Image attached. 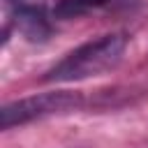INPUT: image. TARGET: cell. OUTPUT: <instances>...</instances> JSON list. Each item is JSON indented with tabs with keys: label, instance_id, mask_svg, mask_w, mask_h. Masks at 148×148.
Wrapping results in <instances>:
<instances>
[{
	"label": "cell",
	"instance_id": "obj_1",
	"mask_svg": "<svg viewBox=\"0 0 148 148\" xmlns=\"http://www.w3.org/2000/svg\"><path fill=\"white\" fill-rule=\"evenodd\" d=\"M127 49V37L120 32L102 35L97 39H90L74 51H69L60 62H56L46 72V81L56 83H72V81H83L90 76H99L109 69H113Z\"/></svg>",
	"mask_w": 148,
	"mask_h": 148
},
{
	"label": "cell",
	"instance_id": "obj_3",
	"mask_svg": "<svg viewBox=\"0 0 148 148\" xmlns=\"http://www.w3.org/2000/svg\"><path fill=\"white\" fill-rule=\"evenodd\" d=\"M12 23L18 35H23L28 42H46L53 32L51 21L46 18L42 7H30V5H18L12 14Z\"/></svg>",
	"mask_w": 148,
	"mask_h": 148
},
{
	"label": "cell",
	"instance_id": "obj_2",
	"mask_svg": "<svg viewBox=\"0 0 148 148\" xmlns=\"http://www.w3.org/2000/svg\"><path fill=\"white\" fill-rule=\"evenodd\" d=\"M83 104L79 92L69 90H58V92H42V95H30L23 99H16L12 104H5L0 111V127L12 130L16 125H25L32 120H42L49 116H62L69 111H76Z\"/></svg>",
	"mask_w": 148,
	"mask_h": 148
},
{
	"label": "cell",
	"instance_id": "obj_4",
	"mask_svg": "<svg viewBox=\"0 0 148 148\" xmlns=\"http://www.w3.org/2000/svg\"><path fill=\"white\" fill-rule=\"evenodd\" d=\"M109 0H58V5L53 7V16L60 21H69V18H79L102 5H106Z\"/></svg>",
	"mask_w": 148,
	"mask_h": 148
}]
</instances>
